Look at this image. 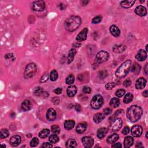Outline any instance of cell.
Returning <instances> with one entry per match:
<instances>
[{
    "mask_svg": "<svg viewBox=\"0 0 148 148\" xmlns=\"http://www.w3.org/2000/svg\"><path fill=\"white\" fill-rule=\"evenodd\" d=\"M14 57V54H12V53L7 54L5 56V58L8 60L12 59V58H13Z\"/></svg>",
    "mask_w": 148,
    "mask_h": 148,
    "instance_id": "cell-51",
    "label": "cell"
},
{
    "mask_svg": "<svg viewBox=\"0 0 148 148\" xmlns=\"http://www.w3.org/2000/svg\"><path fill=\"white\" fill-rule=\"evenodd\" d=\"M49 79V74L47 72L44 73V75H43L42 77H41V80L40 82L41 83H45Z\"/></svg>",
    "mask_w": 148,
    "mask_h": 148,
    "instance_id": "cell-43",
    "label": "cell"
},
{
    "mask_svg": "<svg viewBox=\"0 0 148 148\" xmlns=\"http://www.w3.org/2000/svg\"><path fill=\"white\" fill-rule=\"evenodd\" d=\"M147 134H148V132H147L146 133V138H147Z\"/></svg>",
    "mask_w": 148,
    "mask_h": 148,
    "instance_id": "cell-63",
    "label": "cell"
},
{
    "mask_svg": "<svg viewBox=\"0 0 148 148\" xmlns=\"http://www.w3.org/2000/svg\"><path fill=\"white\" fill-rule=\"evenodd\" d=\"M112 109H110L109 108H105V109H104V113L105 115H109L111 114L112 113Z\"/></svg>",
    "mask_w": 148,
    "mask_h": 148,
    "instance_id": "cell-46",
    "label": "cell"
},
{
    "mask_svg": "<svg viewBox=\"0 0 148 148\" xmlns=\"http://www.w3.org/2000/svg\"><path fill=\"white\" fill-rule=\"evenodd\" d=\"M1 146H2V147H5V146H6L4 145H1Z\"/></svg>",
    "mask_w": 148,
    "mask_h": 148,
    "instance_id": "cell-64",
    "label": "cell"
},
{
    "mask_svg": "<svg viewBox=\"0 0 148 148\" xmlns=\"http://www.w3.org/2000/svg\"><path fill=\"white\" fill-rule=\"evenodd\" d=\"M75 108L76 111H77V112H81L82 110V107L79 104H76L75 106Z\"/></svg>",
    "mask_w": 148,
    "mask_h": 148,
    "instance_id": "cell-54",
    "label": "cell"
},
{
    "mask_svg": "<svg viewBox=\"0 0 148 148\" xmlns=\"http://www.w3.org/2000/svg\"><path fill=\"white\" fill-rule=\"evenodd\" d=\"M82 4H83V5H86L87 4H88L89 3V1H82Z\"/></svg>",
    "mask_w": 148,
    "mask_h": 148,
    "instance_id": "cell-61",
    "label": "cell"
},
{
    "mask_svg": "<svg viewBox=\"0 0 148 148\" xmlns=\"http://www.w3.org/2000/svg\"><path fill=\"white\" fill-rule=\"evenodd\" d=\"M143 96L145 97H147L148 96V91L147 90H145V92H143Z\"/></svg>",
    "mask_w": 148,
    "mask_h": 148,
    "instance_id": "cell-58",
    "label": "cell"
},
{
    "mask_svg": "<svg viewBox=\"0 0 148 148\" xmlns=\"http://www.w3.org/2000/svg\"><path fill=\"white\" fill-rule=\"evenodd\" d=\"M58 78V73L56 70H53L50 74V79L51 81L54 82L57 81Z\"/></svg>",
    "mask_w": 148,
    "mask_h": 148,
    "instance_id": "cell-34",
    "label": "cell"
},
{
    "mask_svg": "<svg viewBox=\"0 0 148 148\" xmlns=\"http://www.w3.org/2000/svg\"><path fill=\"white\" fill-rule=\"evenodd\" d=\"M74 81H75V78L73 75H69L68 77L66 78V83L67 85H72L73 84Z\"/></svg>",
    "mask_w": 148,
    "mask_h": 148,
    "instance_id": "cell-38",
    "label": "cell"
},
{
    "mask_svg": "<svg viewBox=\"0 0 148 148\" xmlns=\"http://www.w3.org/2000/svg\"><path fill=\"white\" fill-rule=\"evenodd\" d=\"M45 8V3L43 1H37L34 2L33 9L35 11H42Z\"/></svg>",
    "mask_w": 148,
    "mask_h": 148,
    "instance_id": "cell-7",
    "label": "cell"
},
{
    "mask_svg": "<svg viewBox=\"0 0 148 148\" xmlns=\"http://www.w3.org/2000/svg\"><path fill=\"white\" fill-rule=\"evenodd\" d=\"M108 132V129L105 127H102L100 128L99 130L97 131V136L99 139H102L104 138L106 135V134Z\"/></svg>",
    "mask_w": 148,
    "mask_h": 148,
    "instance_id": "cell-23",
    "label": "cell"
},
{
    "mask_svg": "<svg viewBox=\"0 0 148 148\" xmlns=\"http://www.w3.org/2000/svg\"><path fill=\"white\" fill-rule=\"evenodd\" d=\"M141 69V66H140L137 62H134L133 65H132V67L131 71L132 73L135 74V75H138V74H139V73L140 72Z\"/></svg>",
    "mask_w": 148,
    "mask_h": 148,
    "instance_id": "cell-29",
    "label": "cell"
},
{
    "mask_svg": "<svg viewBox=\"0 0 148 148\" xmlns=\"http://www.w3.org/2000/svg\"><path fill=\"white\" fill-rule=\"evenodd\" d=\"M43 93V89L41 87H37L34 91V94L36 96H41Z\"/></svg>",
    "mask_w": 148,
    "mask_h": 148,
    "instance_id": "cell-36",
    "label": "cell"
},
{
    "mask_svg": "<svg viewBox=\"0 0 148 148\" xmlns=\"http://www.w3.org/2000/svg\"><path fill=\"white\" fill-rule=\"evenodd\" d=\"M88 29L87 28H85L84 29L82 30L81 33L77 35L76 39L78 42H82L83 41H85L87 38V36H88Z\"/></svg>",
    "mask_w": 148,
    "mask_h": 148,
    "instance_id": "cell-12",
    "label": "cell"
},
{
    "mask_svg": "<svg viewBox=\"0 0 148 148\" xmlns=\"http://www.w3.org/2000/svg\"><path fill=\"white\" fill-rule=\"evenodd\" d=\"M121 111H120V110H118V111H117L115 113V114L113 115V116L112 117H111V119L114 120L115 119H116V117L117 116H118L119 114H120V113H121Z\"/></svg>",
    "mask_w": 148,
    "mask_h": 148,
    "instance_id": "cell-49",
    "label": "cell"
},
{
    "mask_svg": "<svg viewBox=\"0 0 148 148\" xmlns=\"http://www.w3.org/2000/svg\"><path fill=\"white\" fill-rule=\"evenodd\" d=\"M21 137L19 135L13 136L10 139V143L13 146H18L21 143Z\"/></svg>",
    "mask_w": 148,
    "mask_h": 148,
    "instance_id": "cell-16",
    "label": "cell"
},
{
    "mask_svg": "<svg viewBox=\"0 0 148 148\" xmlns=\"http://www.w3.org/2000/svg\"><path fill=\"white\" fill-rule=\"evenodd\" d=\"M83 92L85 93L90 94L91 93V91H92V90H91L90 88H89V87L85 86L84 88H83Z\"/></svg>",
    "mask_w": 148,
    "mask_h": 148,
    "instance_id": "cell-47",
    "label": "cell"
},
{
    "mask_svg": "<svg viewBox=\"0 0 148 148\" xmlns=\"http://www.w3.org/2000/svg\"><path fill=\"white\" fill-rule=\"evenodd\" d=\"M136 147H143V145H142V143H141V142H139V143H137V144H136V146H135Z\"/></svg>",
    "mask_w": 148,
    "mask_h": 148,
    "instance_id": "cell-60",
    "label": "cell"
},
{
    "mask_svg": "<svg viewBox=\"0 0 148 148\" xmlns=\"http://www.w3.org/2000/svg\"><path fill=\"white\" fill-rule=\"evenodd\" d=\"M54 93H56V94H61L62 93V89L60 88H58L54 90Z\"/></svg>",
    "mask_w": 148,
    "mask_h": 148,
    "instance_id": "cell-52",
    "label": "cell"
},
{
    "mask_svg": "<svg viewBox=\"0 0 148 148\" xmlns=\"http://www.w3.org/2000/svg\"><path fill=\"white\" fill-rule=\"evenodd\" d=\"M130 132V128L128 126H126L123 128L122 131V133L124 135H127Z\"/></svg>",
    "mask_w": 148,
    "mask_h": 148,
    "instance_id": "cell-48",
    "label": "cell"
},
{
    "mask_svg": "<svg viewBox=\"0 0 148 148\" xmlns=\"http://www.w3.org/2000/svg\"><path fill=\"white\" fill-rule=\"evenodd\" d=\"M56 112L53 108H50L47 110L46 113V118L49 121H53L56 119Z\"/></svg>",
    "mask_w": 148,
    "mask_h": 148,
    "instance_id": "cell-11",
    "label": "cell"
},
{
    "mask_svg": "<svg viewBox=\"0 0 148 148\" xmlns=\"http://www.w3.org/2000/svg\"><path fill=\"white\" fill-rule=\"evenodd\" d=\"M105 116L101 113H97L95 114L93 116V120L96 123H99L104 120Z\"/></svg>",
    "mask_w": 148,
    "mask_h": 148,
    "instance_id": "cell-25",
    "label": "cell"
},
{
    "mask_svg": "<svg viewBox=\"0 0 148 148\" xmlns=\"http://www.w3.org/2000/svg\"><path fill=\"white\" fill-rule=\"evenodd\" d=\"M142 132H143L142 127L141 126H138V125H135V126L132 127L131 128V134L134 137L141 136Z\"/></svg>",
    "mask_w": 148,
    "mask_h": 148,
    "instance_id": "cell-8",
    "label": "cell"
},
{
    "mask_svg": "<svg viewBox=\"0 0 148 148\" xmlns=\"http://www.w3.org/2000/svg\"><path fill=\"white\" fill-rule=\"evenodd\" d=\"M52 101L54 104H57L58 103V102H59V98L56 97H54L53 98Z\"/></svg>",
    "mask_w": 148,
    "mask_h": 148,
    "instance_id": "cell-55",
    "label": "cell"
},
{
    "mask_svg": "<svg viewBox=\"0 0 148 148\" xmlns=\"http://www.w3.org/2000/svg\"><path fill=\"white\" fill-rule=\"evenodd\" d=\"M75 123L73 120H66L64 122V128L67 130H70L71 129H72L74 126H75Z\"/></svg>",
    "mask_w": 148,
    "mask_h": 148,
    "instance_id": "cell-26",
    "label": "cell"
},
{
    "mask_svg": "<svg viewBox=\"0 0 148 148\" xmlns=\"http://www.w3.org/2000/svg\"><path fill=\"white\" fill-rule=\"evenodd\" d=\"M52 132L54 134H58L60 132V128L57 125H53L51 127Z\"/></svg>",
    "mask_w": 148,
    "mask_h": 148,
    "instance_id": "cell-39",
    "label": "cell"
},
{
    "mask_svg": "<svg viewBox=\"0 0 148 148\" xmlns=\"http://www.w3.org/2000/svg\"><path fill=\"white\" fill-rule=\"evenodd\" d=\"M135 14L139 16H146L147 14V10L145 7L142 5H139L135 9Z\"/></svg>",
    "mask_w": 148,
    "mask_h": 148,
    "instance_id": "cell-15",
    "label": "cell"
},
{
    "mask_svg": "<svg viewBox=\"0 0 148 148\" xmlns=\"http://www.w3.org/2000/svg\"><path fill=\"white\" fill-rule=\"evenodd\" d=\"M119 139V135L117 134H113L108 136L107 141L108 143L111 144L116 142Z\"/></svg>",
    "mask_w": 148,
    "mask_h": 148,
    "instance_id": "cell-28",
    "label": "cell"
},
{
    "mask_svg": "<svg viewBox=\"0 0 148 148\" xmlns=\"http://www.w3.org/2000/svg\"><path fill=\"white\" fill-rule=\"evenodd\" d=\"M147 46H148V45H147L146 46V52H147Z\"/></svg>",
    "mask_w": 148,
    "mask_h": 148,
    "instance_id": "cell-62",
    "label": "cell"
},
{
    "mask_svg": "<svg viewBox=\"0 0 148 148\" xmlns=\"http://www.w3.org/2000/svg\"><path fill=\"white\" fill-rule=\"evenodd\" d=\"M109 58V54L108 52L104 50L100 51L96 54V58H95V62L97 64H100L108 60Z\"/></svg>",
    "mask_w": 148,
    "mask_h": 148,
    "instance_id": "cell-6",
    "label": "cell"
},
{
    "mask_svg": "<svg viewBox=\"0 0 148 148\" xmlns=\"http://www.w3.org/2000/svg\"><path fill=\"white\" fill-rule=\"evenodd\" d=\"M76 53H77V50L75 49L72 48L71 50H69V53H68V63L69 64L72 61Z\"/></svg>",
    "mask_w": 148,
    "mask_h": 148,
    "instance_id": "cell-27",
    "label": "cell"
},
{
    "mask_svg": "<svg viewBox=\"0 0 148 148\" xmlns=\"http://www.w3.org/2000/svg\"><path fill=\"white\" fill-rule=\"evenodd\" d=\"M143 113L141 107L138 105H132L127 111V117L131 122H136L141 118Z\"/></svg>",
    "mask_w": 148,
    "mask_h": 148,
    "instance_id": "cell-1",
    "label": "cell"
},
{
    "mask_svg": "<svg viewBox=\"0 0 148 148\" xmlns=\"http://www.w3.org/2000/svg\"><path fill=\"white\" fill-rule=\"evenodd\" d=\"M83 145L84 147L89 148L93 146L94 143V139L90 136H85L82 139Z\"/></svg>",
    "mask_w": 148,
    "mask_h": 148,
    "instance_id": "cell-9",
    "label": "cell"
},
{
    "mask_svg": "<svg viewBox=\"0 0 148 148\" xmlns=\"http://www.w3.org/2000/svg\"><path fill=\"white\" fill-rule=\"evenodd\" d=\"M104 103L103 97L100 94H96L93 97L90 102L91 107L93 109H98L102 107Z\"/></svg>",
    "mask_w": 148,
    "mask_h": 148,
    "instance_id": "cell-5",
    "label": "cell"
},
{
    "mask_svg": "<svg viewBox=\"0 0 148 148\" xmlns=\"http://www.w3.org/2000/svg\"><path fill=\"white\" fill-rule=\"evenodd\" d=\"M112 147L120 148V147H121V143H115L114 145H113Z\"/></svg>",
    "mask_w": 148,
    "mask_h": 148,
    "instance_id": "cell-56",
    "label": "cell"
},
{
    "mask_svg": "<svg viewBox=\"0 0 148 148\" xmlns=\"http://www.w3.org/2000/svg\"><path fill=\"white\" fill-rule=\"evenodd\" d=\"M126 46L124 45H116L115 46L113 47V52L116 53H121L124 52L126 50Z\"/></svg>",
    "mask_w": 148,
    "mask_h": 148,
    "instance_id": "cell-22",
    "label": "cell"
},
{
    "mask_svg": "<svg viewBox=\"0 0 148 148\" xmlns=\"http://www.w3.org/2000/svg\"><path fill=\"white\" fill-rule=\"evenodd\" d=\"M131 84V81L130 79H127V80L124 82V86L126 87L130 86Z\"/></svg>",
    "mask_w": 148,
    "mask_h": 148,
    "instance_id": "cell-50",
    "label": "cell"
},
{
    "mask_svg": "<svg viewBox=\"0 0 148 148\" xmlns=\"http://www.w3.org/2000/svg\"><path fill=\"white\" fill-rule=\"evenodd\" d=\"M135 58L139 61H143L147 58V53L143 49H140L138 51L137 54L135 56Z\"/></svg>",
    "mask_w": 148,
    "mask_h": 148,
    "instance_id": "cell-13",
    "label": "cell"
},
{
    "mask_svg": "<svg viewBox=\"0 0 148 148\" xmlns=\"http://www.w3.org/2000/svg\"><path fill=\"white\" fill-rule=\"evenodd\" d=\"M77 87L74 86V85L69 86L67 88V96L69 97H73L77 94Z\"/></svg>",
    "mask_w": 148,
    "mask_h": 148,
    "instance_id": "cell-18",
    "label": "cell"
},
{
    "mask_svg": "<svg viewBox=\"0 0 148 148\" xmlns=\"http://www.w3.org/2000/svg\"><path fill=\"white\" fill-rule=\"evenodd\" d=\"M36 72H37V65L34 63L28 64L24 70V78L26 79L31 78L35 75Z\"/></svg>",
    "mask_w": 148,
    "mask_h": 148,
    "instance_id": "cell-4",
    "label": "cell"
},
{
    "mask_svg": "<svg viewBox=\"0 0 148 148\" xmlns=\"http://www.w3.org/2000/svg\"><path fill=\"white\" fill-rule=\"evenodd\" d=\"M135 3V1H131V0H127V1H123L120 3L121 6L124 8H130L133 6Z\"/></svg>",
    "mask_w": 148,
    "mask_h": 148,
    "instance_id": "cell-24",
    "label": "cell"
},
{
    "mask_svg": "<svg viewBox=\"0 0 148 148\" xmlns=\"http://www.w3.org/2000/svg\"><path fill=\"white\" fill-rule=\"evenodd\" d=\"M32 105L31 102L29 100H26L22 102V104H21V108L23 111H28L31 109Z\"/></svg>",
    "mask_w": 148,
    "mask_h": 148,
    "instance_id": "cell-17",
    "label": "cell"
},
{
    "mask_svg": "<svg viewBox=\"0 0 148 148\" xmlns=\"http://www.w3.org/2000/svg\"><path fill=\"white\" fill-rule=\"evenodd\" d=\"M110 33L112 35L114 36L115 37H119L120 34V30H119V28L117 27V26L115 25H112L109 28Z\"/></svg>",
    "mask_w": 148,
    "mask_h": 148,
    "instance_id": "cell-19",
    "label": "cell"
},
{
    "mask_svg": "<svg viewBox=\"0 0 148 148\" xmlns=\"http://www.w3.org/2000/svg\"><path fill=\"white\" fill-rule=\"evenodd\" d=\"M81 46V44L80 43H75L73 44V46L74 47H79Z\"/></svg>",
    "mask_w": 148,
    "mask_h": 148,
    "instance_id": "cell-57",
    "label": "cell"
},
{
    "mask_svg": "<svg viewBox=\"0 0 148 148\" xmlns=\"http://www.w3.org/2000/svg\"><path fill=\"white\" fill-rule=\"evenodd\" d=\"M123 121L120 118L115 119L112 126V130L113 131H117L121 128L122 126Z\"/></svg>",
    "mask_w": 148,
    "mask_h": 148,
    "instance_id": "cell-10",
    "label": "cell"
},
{
    "mask_svg": "<svg viewBox=\"0 0 148 148\" xmlns=\"http://www.w3.org/2000/svg\"><path fill=\"white\" fill-rule=\"evenodd\" d=\"M77 143L75 139H69L66 142V147L68 148L70 147H75L77 146Z\"/></svg>",
    "mask_w": 148,
    "mask_h": 148,
    "instance_id": "cell-31",
    "label": "cell"
},
{
    "mask_svg": "<svg viewBox=\"0 0 148 148\" xmlns=\"http://www.w3.org/2000/svg\"><path fill=\"white\" fill-rule=\"evenodd\" d=\"M9 135V131L7 130V129H3L1 130V132H0V138L1 139H4V138H6Z\"/></svg>",
    "mask_w": 148,
    "mask_h": 148,
    "instance_id": "cell-37",
    "label": "cell"
},
{
    "mask_svg": "<svg viewBox=\"0 0 148 148\" xmlns=\"http://www.w3.org/2000/svg\"><path fill=\"white\" fill-rule=\"evenodd\" d=\"M39 143V139H38L37 138H34L33 139L31 140V142H30V146L31 147H35L38 145Z\"/></svg>",
    "mask_w": 148,
    "mask_h": 148,
    "instance_id": "cell-40",
    "label": "cell"
},
{
    "mask_svg": "<svg viewBox=\"0 0 148 148\" xmlns=\"http://www.w3.org/2000/svg\"><path fill=\"white\" fill-rule=\"evenodd\" d=\"M120 102L118 98H113L110 101V105L113 108H117L120 105Z\"/></svg>",
    "mask_w": 148,
    "mask_h": 148,
    "instance_id": "cell-30",
    "label": "cell"
},
{
    "mask_svg": "<svg viewBox=\"0 0 148 148\" xmlns=\"http://www.w3.org/2000/svg\"><path fill=\"white\" fill-rule=\"evenodd\" d=\"M42 147H52V145L51 143H49L48 142H45V143H43V144L42 146Z\"/></svg>",
    "mask_w": 148,
    "mask_h": 148,
    "instance_id": "cell-53",
    "label": "cell"
},
{
    "mask_svg": "<svg viewBox=\"0 0 148 148\" xmlns=\"http://www.w3.org/2000/svg\"><path fill=\"white\" fill-rule=\"evenodd\" d=\"M147 69H148V64H146L145 67V72L146 75H147Z\"/></svg>",
    "mask_w": 148,
    "mask_h": 148,
    "instance_id": "cell-59",
    "label": "cell"
},
{
    "mask_svg": "<svg viewBox=\"0 0 148 148\" xmlns=\"http://www.w3.org/2000/svg\"><path fill=\"white\" fill-rule=\"evenodd\" d=\"M146 85V80L143 78H140L136 82L135 88L136 89L142 90L145 88Z\"/></svg>",
    "mask_w": 148,
    "mask_h": 148,
    "instance_id": "cell-14",
    "label": "cell"
},
{
    "mask_svg": "<svg viewBox=\"0 0 148 148\" xmlns=\"http://www.w3.org/2000/svg\"><path fill=\"white\" fill-rule=\"evenodd\" d=\"M49 140L51 143H56L59 141V138L57 134H53L49 137Z\"/></svg>",
    "mask_w": 148,
    "mask_h": 148,
    "instance_id": "cell-35",
    "label": "cell"
},
{
    "mask_svg": "<svg viewBox=\"0 0 148 148\" xmlns=\"http://www.w3.org/2000/svg\"><path fill=\"white\" fill-rule=\"evenodd\" d=\"M87 124L86 123H81L78 125L76 128V131L78 134H82L86 130Z\"/></svg>",
    "mask_w": 148,
    "mask_h": 148,
    "instance_id": "cell-21",
    "label": "cell"
},
{
    "mask_svg": "<svg viewBox=\"0 0 148 148\" xmlns=\"http://www.w3.org/2000/svg\"><path fill=\"white\" fill-rule=\"evenodd\" d=\"M49 133H50V131L49 129H43V130L41 131L39 133V136L41 138H45L49 135Z\"/></svg>",
    "mask_w": 148,
    "mask_h": 148,
    "instance_id": "cell-32",
    "label": "cell"
},
{
    "mask_svg": "<svg viewBox=\"0 0 148 148\" xmlns=\"http://www.w3.org/2000/svg\"><path fill=\"white\" fill-rule=\"evenodd\" d=\"M133 95L131 93H127L125 96L123 101L125 104H129L133 100Z\"/></svg>",
    "mask_w": 148,
    "mask_h": 148,
    "instance_id": "cell-33",
    "label": "cell"
},
{
    "mask_svg": "<svg viewBox=\"0 0 148 148\" xmlns=\"http://www.w3.org/2000/svg\"><path fill=\"white\" fill-rule=\"evenodd\" d=\"M131 67V61L130 60H126L121 64L117 69V71H116V77L118 79L124 78L128 73Z\"/></svg>",
    "mask_w": 148,
    "mask_h": 148,
    "instance_id": "cell-3",
    "label": "cell"
},
{
    "mask_svg": "<svg viewBox=\"0 0 148 148\" xmlns=\"http://www.w3.org/2000/svg\"><path fill=\"white\" fill-rule=\"evenodd\" d=\"M102 19V16H97L95 17L92 20V23H93V24L99 23L101 22Z\"/></svg>",
    "mask_w": 148,
    "mask_h": 148,
    "instance_id": "cell-42",
    "label": "cell"
},
{
    "mask_svg": "<svg viewBox=\"0 0 148 148\" xmlns=\"http://www.w3.org/2000/svg\"><path fill=\"white\" fill-rule=\"evenodd\" d=\"M134 138L132 136H128L125 138L124 141V146L126 148H128L131 146L134 143Z\"/></svg>",
    "mask_w": 148,
    "mask_h": 148,
    "instance_id": "cell-20",
    "label": "cell"
},
{
    "mask_svg": "<svg viewBox=\"0 0 148 148\" xmlns=\"http://www.w3.org/2000/svg\"><path fill=\"white\" fill-rule=\"evenodd\" d=\"M99 75L101 78H105L107 76V71H105V70H102V71H100Z\"/></svg>",
    "mask_w": 148,
    "mask_h": 148,
    "instance_id": "cell-45",
    "label": "cell"
},
{
    "mask_svg": "<svg viewBox=\"0 0 148 148\" xmlns=\"http://www.w3.org/2000/svg\"><path fill=\"white\" fill-rule=\"evenodd\" d=\"M116 86V83L114 82L112 83H108L105 85V88L107 90H111Z\"/></svg>",
    "mask_w": 148,
    "mask_h": 148,
    "instance_id": "cell-44",
    "label": "cell"
},
{
    "mask_svg": "<svg viewBox=\"0 0 148 148\" xmlns=\"http://www.w3.org/2000/svg\"><path fill=\"white\" fill-rule=\"evenodd\" d=\"M82 20L80 17L72 16L65 21L64 26L68 31L73 32L78 29L81 24Z\"/></svg>",
    "mask_w": 148,
    "mask_h": 148,
    "instance_id": "cell-2",
    "label": "cell"
},
{
    "mask_svg": "<svg viewBox=\"0 0 148 148\" xmlns=\"http://www.w3.org/2000/svg\"><path fill=\"white\" fill-rule=\"evenodd\" d=\"M125 93H126V91L124 89H119L116 92V96L117 97H121L124 96Z\"/></svg>",
    "mask_w": 148,
    "mask_h": 148,
    "instance_id": "cell-41",
    "label": "cell"
}]
</instances>
